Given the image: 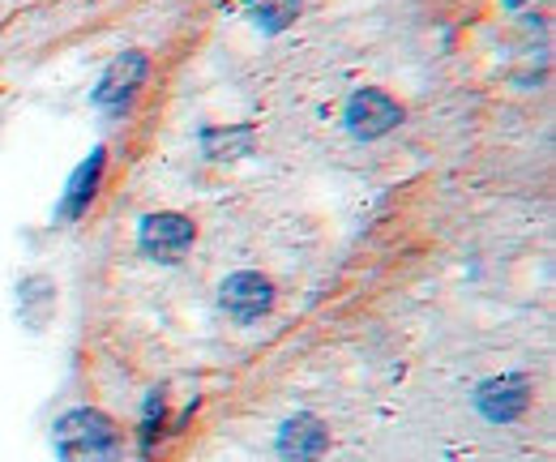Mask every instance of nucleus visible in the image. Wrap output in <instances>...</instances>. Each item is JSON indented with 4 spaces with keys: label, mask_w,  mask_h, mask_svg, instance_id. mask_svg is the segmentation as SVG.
Listing matches in <instances>:
<instances>
[{
    "label": "nucleus",
    "mask_w": 556,
    "mask_h": 462,
    "mask_svg": "<svg viewBox=\"0 0 556 462\" xmlns=\"http://www.w3.org/2000/svg\"><path fill=\"white\" fill-rule=\"evenodd\" d=\"M505 4H509V9H522V4H527V0H505Z\"/></svg>",
    "instance_id": "ddd939ff"
},
{
    "label": "nucleus",
    "mask_w": 556,
    "mask_h": 462,
    "mask_svg": "<svg viewBox=\"0 0 556 462\" xmlns=\"http://www.w3.org/2000/svg\"><path fill=\"white\" fill-rule=\"evenodd\" d=\"M476 407L488 424H509L531 407V382L527 377H492L480 386Z\"/></svg>",
    "instance_id": "6e6552de"
},
{
    "label": "nucleus",
    "mask_w": 556,
    "mask_h": 462,
    "mask_svg": "<svg viewBox=\"0 0 556 462\" xmlns=\"http://www.w3.org/2000/svg\"><path fill=\"white\" fill-rule=\"evenodd\" d=\"M146 77H150V57L138 52V48H129V52H121L112 65L99 73V82L90 90V103L99 112H108V116H125L134 108V99L141 95Z\"/></svg>",
    "instance_id": "f03ea898"
},
{
    "label": "nucleus",
    "mask_w": 556,
    "mask_h": 462,
    "mask_svg": "<svg viewBox=\"0 0 556 462\" xmlns=\"http://www.w3.org/2000/svg\"><path fill=\"white\" fill-rule=\"evenodd\" d=\"M218 304H223V313L231 322L253 326V322H262L275 309V283L266 274H257V270H236V274L223 278Z\"/></svg>",
    "instance_id": "39448f33"
},
{
    "label": "nucleus",
    "mask_w": 556,
    "mask_h": 462,
    "mask_svg": "<svg viewBox=\"0 0 556 462\" xmlns=\"http://www.w3.org/2000/svg\"><path fill=\"white\" fill-rule=\"evenodd\" d=\"M343 125L355 141H377V137H386V133L403 125V103L394 95L377 90V86H359L343 103Z\"/></svg>",
    "instance_id": "20e7f679"
},
{
    "label": "nucleus",
    "mask_w": 556,
    "mask_h": 462,
    "mask_svg": "<svg viewBox=\"0 0 556 462\" xmlns=\"http://www.w3.org/2000/svg\"><path fill=\"white\" fill-rule=\"evenodd\" d=\"M163 407H167L163 390H150L141 402V459H150V450H154V437L163 428Z\"/></svg>",
    "instance_id": "f8f14e48"
},
{
    "label": "nucleus",
    "mask_w": 556,
    "mask_h": 462,
    "mask_svg": "<svg viewBox=\"0 0 556 462\" xmlns=\"http://www.w3.org/2000/svg\"><path fill=\"white\" fill-rule=\"evenodd\" d=\"M244 4H249L253 26L266 30V35H282L300 17V0H244Z\"/></svg>",
    "instance_id": "9b49d317"
},
{
    "label": "nucleus",
    "mask_w": 556,
    "mask_h": 462,
    "mask_svg": "<svg viewBox=\"0 0 556 462\" xmlns=\"http://www.w3.org/2000/svg\"><path fill=\"white\" fill-rule=\"evenodd\" d=\"M17 313L30 330H43L56 313V283L48 274H26L17 283Z\"/></svg>",
    "instance_id": "1a4fd4ad"
},
{
    "label": "nucleus",
    "mask_w": 556,
    "mask_h": 462,
    "mask_svg": "<svg viewBox=\"0 0 556 462\" xmlns=\"http://www.w3.org/2000/svg\"><path fill=\"white\" fill-rule=\"evenodd\" d=\"M52 446H56L61 462H121L125 454V437H121L116 420L99 407L65 411L52 428Z\"/></svg>",
    "instance_id": "f257e3e1"
},
{
    "label": "nucleus",
    "mask_w": 556,
    "mask_h": 462,
    "mask_svg": "<svg viewBox=\"0 0 556 462\" xmlns=\"http://www.w3.org/2000/svg\"><path fill=\"white\" fill-rule=\"evenodd\" d=\"M198 240V223L180 210H154L138 223V253L150 262L176 265Z\"/></svg>",
    "instance_id": "7ed1b4c3"
},
{
    "label": "nucleus",
    "mask_w": 556,
    "mask_h": 462,
    "mask_svg": "<svg viewBox=\"0 0 556 462\" xmlns=\"http://www.w3.org/2000/svg\"><path fill=\"white\" fill-rule=\"evenodd\" d=\"M275 450L282 462H317L330 450V428H326L321 415L300 411V415H291V420L278 428Z\"/></svg>",
    "instance_id": "423d86ee"
},
{
    "label": "nucleus",
    "mask_w": 556,
    "mask_h": 462,
    "mask_svg": "<svg viewBox=\"0 0 556 462\" xmlns=\"http://www.w3.org/2000/svg\"><path fill=\"white\" fill-rule=\"evenodd\" d=\"M253 141H257V129L253 125H223V129H202V154L223 163V159H244L253 154Z\"/></svg>",
    "instance_id": "9d476101"
},
{
    "label": "nucleus",
    "mask_w": 556,
    "mask_h": 462,
    "mask_svg": "<svg viewBox=\"0 0 556 462\" xmlns=\"http://www.w3.org/2000/svg\"><path fill=\"white\" fill-rule=\"evenodd\" d=\"M103 172H108V150L94 146V150L73 167L70 185H65V193H61V205H56V223H73V218H81V214L90 210V201H94L99 185H103Z\"/></svg>",
    "instance_id": "0eeeda50"
}]
</instances>
